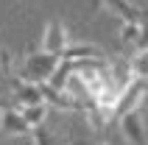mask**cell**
Segmentation results:
<instances>
[{
	"label": "cell",
	"instance_id": "cell-1",
	"mask_svg": "<svg viewBox=\"0 0 148 145\" xmlns=\"http://www.w3.org/2000/svg\"><path fill=\"white\" fill-rule=\"evenodd\" d=\"M59 62H62V56H56V53H48V50H31V53L20 62L17 75L25 78V81H34V84H45V81H50V75L56 72Z\"/></svg>",
	"mask_w": 148,
	"mask_h": 145
},
{
	"label": "cell",
	"instance_id": "cell-2",
	"mask_svg": "<svg viewBox=\"0 0 148 145\" xmlns=\"http://www.w3.org/2000/svg\"><path fill=\"white\" fill-rule=\"evenodd\" d=\"M117 129L123 134V140L129 145H148V134H145V117H143V106L132 109L129 114L117 117Z\"/></svg>",
	"mask_w": 148,
	"mask_h": 145
},
{
	"label": "cell",
	"instance_id": "cell-3",
	"mask_svg": "<svg viewBox=\"0 0 148 145\" xmlns=\"http://www.w3.org/2000/svg\"><path fill=\"white\" fill-rule=\"evenodd\" d=\"M67 45H70L67 25L62 23V20H48V23H45V31H42L39 48H42V50H48V53H56V56H62V53L67 50Z\"/></svg>",
	"mask_w": 148,
	"mask_h": 145
},
{
	"label": "cell",
	"instance_id": "cell-4",
	"mask_svg": "<svg viewBox=\"0 0 148 145\" xmlns=\"http://www.w3.org/2000/svg\"><path fill=\"white\" fill-rule=\"evenodd\" d=\"M145 81H148V78H134L132 84H129V87L123 89V95H120V103H117L115 117H123V114H129L132 109L143 106V101H145V92H148Z\"/></svg>",
	"mask_w": 148,
	"mask_h": 145
},
{
	"label": "cell",
	"instance_id": "cell-5",
	"mask_svg": "<svg viewBox=\"0 0 148 145\" xmlns=\"http://www.w3.org/2000/svg\"><path fill=\"white\" fill-rule=\"evenodd\" d=\"M14 103L17 106H31V103H42L45 101V92H42V84H34V81H25L20 75H14Z\"/></svg>",
	"mask_w": 148,
	"mask_h": 145
},
{
	"label": "cell",
	"instance_id": "cell-6",
	"mask_svg": "<svg viewBox=\"0 0 148 145\" xmlns=\"http://www.w3.org/2000/svg\"><path fill=\"white\" fill-rule=\"evenodd\" d=\"M0 134H6V137H23V134H31V126H28V120L23 117L20 106L6 109L3 120H0Z\"/></svg>",
	"mask_w": 148,
	"mask_h": 145
},
{
	"label": "cell",
	"instance_id": "cell-7",
	"mask_svg": "<svg viewBox=\"0 0 148 145\" xmlns=\"http://www.w3.org/2000/svg\"><path fill=\"white\" fill-rule=\"evenodd\" d=\"M109 75H112V81H115L120 89H126L137 78V72H134V67H132V59H126V56H112L109 59Z\"/></svg>",
	"mask_w": 148,
	"mask_h": 145
},
{
	"label": "cell",
	"instance_id": "cell-8",
	"mask_svg": "<svg viewBox=\"0 0 148 145\" xmlns=\"http://www.w3.org/2000/svg\"><path fill=\"white\" fill-rule=\"evenodd\" d=\"M101 8L112 11V14L120 17V20H140V17L145 14L143 8L134 6L132 0H101Z\"/></svg>",
	"mask_w": 148,
	"mask_h": 145
},
{
	"label": "cell",
	"instance_id": "cell-9",
	"mask_svg": "<svg viewBox=\"0 0 148 145\" xmlns=\"http://www.w3.org/2000/svg\"><path fill=\"white\" fill-rule=\"evenodd\" d=\"M62 59L70 62H81V59H103V50L92 42H78V45H67V50L62 53Z\"/></svg>",
	"mask_w": 148,
	"mask_h": 145
},
{
	"label": "cell",
	"instance_id": "cell-10",
	"mask_svg": "<svg viewBox=\"0 0 148 145\" xmlns=\"http://www.w3.org/2000/svg\"><path fill=\"white\" fill-rule=\"evenodd\" d=\"M140 20H143V17H140ZM140 20H120L117 39L123 42V45H132V48L140 45Z\"/></svg>",
	"mask_w": 148,
	"mask_h": 145
},
{
	"label": "cell",
	"instance_id": "cell-11",
	"mask_svg": "<svg viewBox=\"0 0 148 145\" xmlns=\"http://www.w3.org/2000/svg\"><path fill=\"white\" fill-rule=\"evenodd\" d=\"M20 112H23V117L28 120V126H45V120H48L50 114V106L42 101V103H31V106H20Z\"/></svg>",
	"mask_w": 148,
	"mask_h": 145
},
{
	"label": "cell",
	"instance_id": "cell-12",
	"mask_svg": "<svg viewBox=\"0 0 148 145\" xmlns=\"http://www.w3.org/2000/svg\"><path fill=\"white\" fill-rule=\"evenodd\" d=\"M132 67L137 78H148V48H137V53L132 56Z\"/></svg>",
	"mask_w": 148,
	"mask_h": 145
},
{
	"label": "cell",
	"instance_id": "cell-13",
	"mask_svg": "<svg viewBox=\"0 0 148 145\" xmlns=\"http://www.w3.org/2000/svg\"><path fill=\"white\" fill-rule=\"evenodd\" d=\"M28 137H31V142H34V145H59V142H56V137H53V134H50L45 126H34Z\"/></svg>",
	"mask_w": 148,
	"mask_h": 145
},
{
	"label": "cell",
	"instance_id": "cell-14",
	"mask_svg": "<svg viewBox=\"0 0 148 145\" xmlns=\"http://www.w3.org/2000/svg\"><path fill=\"white\" fill-rule=\"evenodd\" d=\"M137 48H148V14H143L140 20V45Z\"/></svg>",
	"mask_w": 148,
	"mask_h": 145
},
{
	"label": "cell",
	"instance_id": "cell-15",
	"mask_svg": "<svg viewBox=\"0 0 148 145\" xmlns=\"http://www.w3.org/2000/svg\"><path fill=\"white\" fill-rule=\"evenodd\" d=\"M3 114H6V106L0 103V120H3Z\"/></svg>",
	"mask_w": 148,
	"mask_h": 145
},
{
	"label": "cell",
	"instance_id": "cell-16",
	"mask_svg": "<svg viewBox=\"0 0 148 145\" xmlns=\"http://www.w3.org/2000/svg\"><path fill=\"white\" fill-rule=\"evenodd\" d=\"M95 145H109V142H95Z\"/></svg>",
	"mask_w": 148,
	"mask_h": 145
}]
</instances>
